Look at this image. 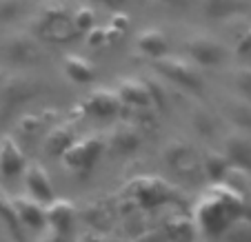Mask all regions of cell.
I'll return each mask as SVG.
<instances>
[{
	"mask_svg": "<svg viewBox=\"0 0 251 242\" xmlns=\"http://www.w3.org/2000/svg\"><path fill=\"white\" fill-rule=\"evenodd\" d=\"M198 5L209 20H225L242 14L249 2L247 0H198Z\"/></svg>",
	"mask_w": 251,
	"mask_h": 242,
	"instance_id": "18",
	"label": "cell"
},
{
	"mask_svg": "<svg viewBox=\"0 0 251 242\" xmlns=\"http://www.w3.org/2000/svg\"><path fill=\"white\" fill-rule=\"evenodd\" d=\"M240 218H245V220H249L251 222V200H242V211H240Z\"/></svg>",
	"mask_w": 251,
	"mask_h": 242,
	"instance_id": "36",
	"label": "cell"
},
{
	"mask_svg": "<svg viewBox=\"0 0 251 242\" xmlns=\"http://www.w3.org/2000/svg\"><path fill=\"white\" fill-rule=\"evenodd\" d=\"M38 91H40L38 82L29 80L25 76H18V73L0 72V102L7 109H14V107L31 100L33 96H38Z\"/></svg>",
	"mask_w": 251,
	"mask_h": 242,
	"instance_id": "5",
	"label": "cell"
},
{
	"mask_svg": "<svg viewBox=\"0 0 251 242\" xmlns=\"http://www.w3.org/2000/svg\"><path fill=\"white\" fill-rule=\"evenodd\" d=\"M129 194L138 204L153 207V204H160L169 195V187L165 182L156 180V178H138V180L131 182Z\"/></svg>",
	"mask_w": 251,
	"mask_h": 242,
	"instance_id": "15",
	"label": "cell"
},
{
	"mask_svg": "<svg viewBox=\"0 0 251 242\" xmlns=\"http://www.w3.org/2000/svg\"><path fill=\"white\" fill-rule=\"evenodd\" d=\"M104 149H107V138L102 136L82 138V140H76L67 149L65 156H62V162H65L67 169L76 171V173H87L102 158Z\"/></svg>",
	"mask_w": 251,
	"mask_h": 242,
	"instance_id": "3",
	"label": "cell"
},
{
	"mask_svg": "<svg viewBox=\"0 0 251 242\" xmlns=\"http://www.w3.org/2000/svg\"><path fill=\"white\" fill-rule=\"evenodd\" d=\"M149 85V91H151V98H153V105L158 107V109H165L167 107V96H165V89H162L160 85H158V80H153V78H145Z\"/></svg>",
	"mask_w": 251,
	"mask_h": 242,
	"instance_id": "31",
	"label": "cell"
},
{
	"mask_svg": "<svg viewBox=\"0 0 251 242\" xmlns=\"http://www.w3.org/2000/svg\"><path fill=\"white\" fill-rule=\"evenodd\" d=\"M0 222H2V227H5L7 231L14 236V240L25 242V238H23L25 224L20 222V216H18V209H16V202L7 198L2 191H0Z\"/></svg>",
	"mask_w": 251,
	"mask_h": 242,
	"instance_id": "22",
	"label": "cell"
},
{
	"mask_svg": "<svg viewBox=\"0 0 251 242\" xmlns=\"http://www.w3.org/2000/svg\"><path fill=\"white\" fill-rule=\"evenodd\" d=\"M87 36V45L94 49L98 47H104L107 43H111L109 40V31H107V27H100V24H96V27H91L89 31L85 33Z\"/></svg>",
	"mask_w": 251,
	"mask_h": 242,
	"instance_id": "29",
	"label": "cell"
},
{
	"mask_svg": "<svg viewBox=\"0 0 251 242\" xmlns=\"http://www.w3.org/2000/svg\"><path fill=\"white\" fill-rule=\"evenodd\" d=\"M231 169H233V165L225 151H209L207 156L202 158V171L213 185H220V182L227 180Z\"/></svg>",
	"mask_w": 251,
	"mask_h": 242,
	"instance_id": "20",
	"label": "cell"
},
{
	"mask_svg": "<svg viewBox=\"0 0 251 242\" xmlns=\"http://www.w3.org/2000/svg\"><path fill=\"white\" fill-rule=\"evenodd\" d=\"M153 69H156L160 76L169 78L174 85L182 87L185 91H191V94H200L202 91V76L198 72V65L194 60H187V58L180 56H162L153 60Z\"/></svg>",
	"mask_w": 251,
	"mask_h": 242,
	"instance_id": "1",
	"label": "cell"
},
{
	"mask_svg": "<svg viewBox=\"0 0 251 242\" xmlns=\"http://www.w3.org/2000/svg\"><path fill=\"white\" fill-rule=\"evenodd\" d=\"M20 9H23L20 0H0V24L14 23L20 16Z\"/></svg>",
	"mask_w": 251,
	"mask_h": 242,
	"instance_id": "28",
	"label": "cell"
},
{
	"mask_svg": "<svg viewBox=\"0 0 251 242\" xmlns=\"http://www.w3.org/2000/svg\"><path fill=\"white\" fill-rule=\"evenodd\" d=\"M162 160L176 171H189V169H194L198 156H196L194 147L189 143H185V140H171L162 149Z\"/></svg>",
	"mask_w": 251,
	"mask_h": 242,
	"instance_id": "16",
	"label": "cell"
},
{
	"mask_svg": "<svg viewBox=\"0 0 251 242\" xmlns=\"http://www.w3.org/2000/svg\"><path fill=\"white\" fill-rule=\"evenodd\" d=\"M71 23L78 33H87L91 27H96V11L91 7H78L71 14Z\"/></svg>",
	"mask_w": 251,
	"mask_h": 242,
	"instance_id": "27",
	"label": "cell"
},
{
	"mask_svg": "<svg viewBox=\"0 0 251 242\" xmlns=\"http://www.w3.org/2000/svg\"><path fill=\"white\" fill-rule=\"evenodd\" d=\"M62 72L76 85H89L96 78V67L78 53H67L65 60H62Z\"/></svg>",
	"mask_w": 251,
	"mask_h": 242,
	"instance_id": "19",
	"label": "cell"
},
{
	"mask_svg": "<svg viewBox=\"0 0 251 242\" xmlns=\"http://www.w3.org/2000/svg\"><path fill=\"white\" fill-rule=\"evenodd\" d=\"M125 105L129 107H136V109H149L153 105V98H151V91H149V85L145 78H120L118 82V89Z\"/></svg>",
	"mask_w": 251,
	"mask_h": 242,
	"instance_id": "11",
	"label": "cell"
},
{
	"mask_svg": "<svg viewBox=\"0 0 251 242\" xmlns=\"http://www.w3.org/2000/svg\"><path fill=\"white\" fill-rule=\"evenodd\" d=\"M142 145V131L133 124H118L109 131L107 136V149L116 153V156H129V153L138 151Z\"/></svg>",
	"mask_w": 251,
	"mask_h": 242,
	"instance_id": "14",
	"label": "cell"
},
{
	"mask_svg": "<svg viewBox=\"0 0 251 242\" xmlns=\"http://www.w3.org/2000/svg\"><path fill=\"white\" fill-rule=\"evenodd\" d=\"M27 158H25L23 149L18 147L14 138L5 136L0 140V178L5 180H14V178L25 176L27 169Z\"/></svg>",
	"mask_w": 251,
	"mask_h": 242,
	"instance_id": "7",
	"label": "cell"
},
{
	"mask_svg": "<svg viewBox=\"0 0 251 242\" xmlns=\"http://www.w3.org/2000/svg\"><path fill=\"white\" fill-rule=\"evenodd\" d=\"M191 124H194V129L202 138H211L213 133H216V120H213V116L209 114L207 109H202V107L191 111Z\"/></svg>",
	"mask_w": 251,
	"mask_h": 242,
	"instance_id": "26",
	"label": "cell"
},
{
	"mask_svg": "<svg viewBox=\"0 0 251 242\" xmlns=\"http://www.w3.org/2000/svg\"><path fill=\"white\" fill-rule=\"evenodd\" d=\"M229 76H231V85L236 89V94L251 100V67L249 65L236 67V69H231Z\"/></svg>",
	"mask_w": 251,
	"mask_h": 242,
	"instance_id": "25",
	"label": "cell"
},
{
	"mask_svg": "<svg viewBox=\"0 0 251 242\" xmlns=\"http://www.w3.org/2000/svg\"><path fill=\"white\" fill-rule=\"evenodd\" d=\"M78 242H102L98 236H82V238H78Z\"/></svg>",
	"mask_w": 251,
	"mask_h": 242,
	"instance_id": "37",
	"label": "cell"
},
{
	"mask_svg": "<svg viewBox=\"0 0 251 242\" xmlns=\"http://www.w3.org/2000/svg\"><path fill=\"white\" fill-rule=\"evenodd\" d=\"M136 47L142 56H147L149 60H156L169 53V43L167 36L160 29H142L136 36Z\"/></svg>",
	"mask_w": 251,
	"mask_h": 242,
	"instance_id": "17",
	"label": "cell"
},
{
	"mask_svg": "<svg viewBox=\"0 0 251 242\" xmlns=\"http://www.w3.org/2000/svg\"><path fill=\"white\" fill-rule=\"evenodd\" d=\"M223 151L227 153V158L231 160V165L236 169L251 171V133L236 129L229 136H225Z\"/></svg>",
	"mask_w": 251,
	"mask_h": 242,
	"instance_id": "10",
	"label": "cell"
},
{
	"mask_svg": "<svg viewBox=\"0 0 251 242\" xmlns=\"http://www.w3.org/2000/svg\"><path fill=\"white\" fill-rule=\"evenodd\" d=\"M91 2L100 7H107V9H120V7L127 5V0H91Z\"/></svg>",
	"mask_w": 251,
	"mask_h": 242,
	"instance_id": "35",
	"label": "cell"
},
{
	"mask_svg": "<svg viewBox=\"0 0 251 242\" xmlns=\"http://www.w3.org/2000/svg\"><path fill=\"white\" fill-rule=\"evenodd\" d=\"M225 114L233 122L236 129L251 133V100L242 98V96H233V98L225 100Z\"/></svg>",
	"mask_w": 251,
	"mask_h": 242,
	"instance_id": "21",
	"label": "cell"
},
{
	"mask_svg": "<svg viewBox=\"0 0 251 242\" xmlns=\"http://www.w3.org/2000/svg\"><path fill=\"white\" fill-rule=\"evenodd\" d=\"M233 53L238 58H251V27L238 36V40L233 43Z\"/></svg>",
	"mask_w": 251,
	"mask_h": 242,
	"instance_id": "30",
	"label": "cell"
},
{
	"mask_svg": "<svg viewBox=\"0 0 251 242\" xmlns=\"http://www.w3.org/2000/svg\"><path fill=\"white\" fill-rule=\"evenodd\" d=\"M2 53L14 65H33L45 58V51L40 47V38L31 33H14L5 40Z\"/></svg>",
	"mask_w": 251,
	"mask_h": 242,
	"instance_id": "6",
	"label": "cell"
},
{
	"mask_svg": "<svg viewBox=\"0 0 251 242\" xmlns=\"http://www.w3.org/2000/svg\"><path fill=\"white\" fill-rule=\"evenodd\" d=\"M74 143H76V138H74V133H71L69 129L67 127H56V129H51V131L47 133V138H45V151H47L49 156L62 158L65 156V151Z\"/></svg>",
	"mask_w": 251,
	"mask_h": 242,
	"instance_id": "23",
	"label": "cell"
},
{
	"mask_svg": "<svg viewBox=\"0 0 251 242\" xmlns=\"http://www.w3.org/2000/svg\"><path fill=\"white\" fill-rule=\"evenodd\" d=\"M238 216L231 214V207L218 194H213V191L207 198L200 200L198 209H196V224L207 236H223L225 229Z\"/></svg>",
	"mask_w": 251,
	"mask_h": 242,
	"instance_id": "2",
	"label": "cell"
},
{
	"mask_svg": "<svg viewBox=\"0 0 251 242\" xmlns=\"http://www.w3.org/2000/svg\"><path fill=\"white\" fill-rule=\"evenodd\" d=\"M25 187H27V194L31 198L40 200V202H51L56 198V191H53V182L49 171L45 169L40 162H29L27 169H25Z\"/></svg>",
	"mask_w": 251,
	"mask_h": 242,
	"instance_id": "8",
	"label": "cell"
},
{
	"mask_svg": "<svg viewBox=\"0 0 251 242\" xmlns=\"http://www.w3.org/2000/svg\"><path fill=\"white\" fill-rule=\"evenodd\" d=\"M220 238L223 242H251V222L245 218H236Z\"/></svg>",
	"mask_w": 251,
	"mask_h": 242,
	"instance_id": "24",
	"label": "cell"
},
{
	"mask_svg": "<svg viewBox=\"0 0 251 242\" xmlns=\"http://www.w3.org/2000/svg\"><path fill=\"white\" fill-rule=\"evenodd\" d=\"M123 98H120L118 91L114 89H107V87H98L94 89L85 100V111L96 118H111L116 116L120 109H123Z\"/></svg>",
	"mask_w": 251,
	"mask_h": 242,
	"instance_id": "9",
	"label": "cell"
},
{
	"mask_svg": "<svg viewBox=\"0 0 251 242\" xmlns=\"http://www.w3.org/2000/svg\"><path fill=\"white\" fill-rule=\"evenodd\" d=\"M38 242H69V236H65V233H60V231H56V229L47 227V229H43V231H40Z\"/></svg>",
	"mask_w": 251,
	"mask_h": 242,
	"instance_id": "32",
	"label": "cell"
},
{
	"mask_svg": "<svg viewBox=\"0 0 251 242\" xmlns=\"http://www.w3.org/2000/svg\"><path fill=\"white\" fill-rule=\"evenodd\" d=\"M156 2H160V5L167 7V9H189V7H194L198 0H156Z\"/></svg>",
	"mask_w": 251,
	"mask_h": 242,
	"instance_id": "33",
	"label": "cell"
},
{
	"mask_svg": "<svg viewBox=\"0 0 251 242\" xmlns=\"http://www.w3.org/2000/svg\"><path fill=\"white\" fill-rule=\"evenodd\" d=\"M14 202H16V209H18L20 222L25 224V229H31V231L47 229V204L45 202L31 198L29 194L14 198Z\"/></svg>",
	"mask_w": 251,
	"mask_h": 242,
	"instance_id": "12",
	"label": "cell"
},
{
	"mask_svg": "<svg viewBox=\"0 0 251 242\" xmlns=\"http://www.w3.org/2000/svg\"><path fill=\"white\" fill-rule=\"evenodd\" d=\"M109 24L116 29V31L125 33V31H127V27H129V18H127L125 14H116L114 18H111V23H109Z\"/></svg>",
	"mask_w": 251,
	"mask_h": 242,
	"instance_id": "34",
	"label": "cell"
},
{
	"mask_svg": "<svg viewBox=\"0 0 251 242\" xmlns=\"http://www.w3.org/2000/svg\"><path fill=\"white\" fill-rule=\"evenodd\" d=\"M187 56L198 67H218L227 58V49L211 33H194L187 38Z\"/></svg>",
	"mask_w": 251,
	"mask_h": 242,
	"instance_id": "4",
	"label": "cell"
},
{
	"mask_svg": "<svg viewBox=\"0 0 251 242\" xmlns=\"http://www.w3.org/2000/svg\"><path fill=\"white\" fill-rule=\"evenodd\" d=\"M76 218H78V211H76V204L71 200L53 198L51 202H47V227L69 236L74 224H76Z\"/></svg>",
	"mask_w": 251,
	"mask_h": 242,
	"instance_id": "13",
	"label": "cell"
}]
</instances>
